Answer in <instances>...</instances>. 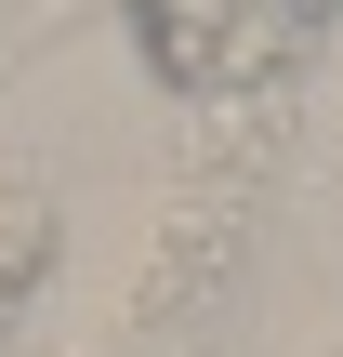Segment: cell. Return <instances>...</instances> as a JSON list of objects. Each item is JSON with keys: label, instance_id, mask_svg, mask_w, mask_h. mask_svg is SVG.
Masks as SVG:
<instances>
[{"label": "cell", "instance_id": "cell-1", "mask_svg": "<svg viewBox=\"0 0 343 357\" xmlns=\"http://www.w3.org/2000/svg\"><path fill=\"white\" fill-rule=\"evenodd\" d=\"M119 13H132L145 79L185 93V106L278 93V79L317 53V26H330V0H119Z\"/></svg>", "mask_w": 343, "mask_h": 357}, {"label": "cell", "instance_id": "cell-2", "mask_svg": "<svg viewBox=\"0 0 343 357\" xmlns=\"http://www.w3.org/2000/svg\"><path fill=\"white\" fill-rule=\"evenodd\" d=\"M40 265H53V199H40V185H0V331H13V305L40 291Z\"/></svg>", "mask_w": 343, "mask_h": 357}]
</instances>
